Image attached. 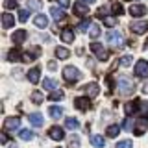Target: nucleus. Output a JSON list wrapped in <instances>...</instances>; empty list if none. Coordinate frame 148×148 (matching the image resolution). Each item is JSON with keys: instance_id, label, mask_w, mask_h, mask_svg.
I'll use <instances>...</instances> for the list:
<instances>
[{"instance_id": "c03bdc74", "label": "nucleus", "mask_w": 148, "mask_h": 148, "mask_svg": "<svg viewBox=\"0 0 148 148\" xmlns=\"http://www.w3.org/2000/svg\"><path fill=\"white\" fill-rule=\"evenodd\" d=\"M87 28H91V22H89V21H85V22H82V24H80V26H78V30H80V32H85V30H87Z\"/></svg>"}, {"instance_id": "f3484780", "label": "nucleus", "mask_w": 148, "mask_h": 148, "mask_svg": "<svg viewBox=\"0 0 148 148\" xmlns=\"http://www.w3.org/2000/svg\"><path fill=\"white\" fill-rule=\"evenodd\" d=\"M13 24H15V17L9 15V13H4V15H2V28L8 30V28H11Z\"/></svg>"}, {"instance_id": "a878e982", "label": "nucleus", "mask_w": 148, "mask_h": 148, "mask_svg": "<svg viewBox=\"0 0 148 148\" xmlns=\"http://www.w3.org/2000/svg\"><path fill=\"white\" fill-rule=\"evenodd\" d=\"M137 108H139V111H141L143 117H146V115H148V102L139 100V102H137Z\"/></svg>"}, {"instance_id": "72a5a7b5", "label": "nucleus", "mask_w": 148, "mask_h": 148, "mask_svg": "<svg viewBox=\"0 0 148 148\" xmlns=\"http://www.w3.org/2000/svg\"><path fill=\"white\" fill-rule=\"evenodd\" d=\"M132 63H133L132 56H122V58H120V65H122V67H130Z\"/></svg>"}, {"instance_id": "b1692460", "label": "nucleus", "mask_w": 148, "mask_h": 148, "mask_svg": "<svg viewBox=\"0 0 148 148\" xmlns=\"http://www.w3.org/2000/svg\"><path fill=\"white\" fill-rule=\"evenodd\" d=\"M119 132H120V126H119V124H111V126H108V130H106L108 137H117Z\"/></svg>"}, {"instance_id": "bb28decb", "label": "nucleus", "mask_w": 148, "mask_h": 148, "mask_svg": "<svg viewBox=\"0 0 148 148\" xmlns=\"http://www.w3.org/2000/svg\"><path fill=\"white\" fill-rule=\"evenodd\" d=\"M65 124H67L69 130H78V128H80V122H78L76 119H67V120H65Z\"/></svg>"}, {"instance_id": "6e6552de", "label": "nucleus", "mask_w": 148, "mask_h": 148, "mask_svg": "<svg viewBox=\"0 0 148 148\" xmlns=\"http://www.w3.org/2000/svg\"><path fill=\"white\" fill-rule=\"evenodd\" d=\"M48 135H50L52 141H63V139H65V132H63V128H59V126H52L50 132H48Z\"/></svg>"}, {"instance_id": "393cba45", "label": "nucleus", "mask_w": 148, "mask_h": 148, "mask_svg": "<svg viewBox=\"0 0 148 148\" xmlns=\"http://www.w3.org/2000/svg\"><path fill=\"white\" fill-rule=\"evenodd\" d=\"M56 56H58L59 59H67L69 56H71V52H69L67 48H61V46H58V48H56Z\"/></svg>"}, {"instance_id": "5701e85b", "label": "nucleus", "mask_w": 148, "mask_h": 148, "mask_svg": "<svg viewBox=\"0 0 148 148\" xmlns=\"http://www.w3.org/2000/svg\"><path fill=\"white\" fill-rule=\"evenodd\" d=\"M18 137L22 139V141H26V143H30V141H34V132H30V130H21L18 132Z\"/></svg>"}, {"instance_id": "a211bd4d", "label": "nucleus", "mask_w": 148, "mask_h": 148, "mask_svg": "<svg viewBox=\"0 0 148 148\" xmlns=\"http://www.w3.org/2000/svg\"><path fill=\"white\" fill-rule=\"evenodd\" d=\"M39 74H41V71H39V69H32V71H28V80H30V83H39V80H41V76H39Z\"/></svg>"}, {"instance_id": "e433bc0d", "label": "nucleus", "mask_w": 148, "mask_h": 148, "mask_svg": "<svg viewBox=\"0 0 148 148\" xmlns=\"http://www.w3.org/2000/svg\"><path fill=\"white\" fill-rule=\"evenodd\" d=\"M111 9H113V15H122V13H124V8L120 6V4H117V2L111 6Z\"/></svg>"}, {"instance_id": "39448f33", "label": "nucleus", "mask_w": 148, "mask_h": 148, "mask_svg": "<svg viewBox=\"0 0 148 148\" xmlns=\"http://www.w3.org/2000/svg\"><path fill=\"white\" fill-rule=\"evenodd\" d=\"M130 30L137 35L145 34V32H148V21H133L132 24H130Z\"/></svg>"}, {"instance_id": "4c0bfd02", "label": "nucleus", "mask_w": 148, "mask_h": 148, "mask_svg": "<svg viewBox=\"0 0 148 148\" xmlns=\"http://www.w3.org/2000/svg\"><path fill=\"white\" fill-rule=\"evenodd\" d=\"M8 58H9V61H18V59H21V56H18V52H17V50H11ZM21 61H22V59H21Z\"/></svg>"}, {"instance_id": "de8ad7c7", "label": "nucleus", "mask_w": 148, "mask_h": 148, "mask_svg": "<svg viewBox=\"0 0 148 148\" xmlns=\"http://www.w3.org/2000/svg\"><path fill=\"white\" fill-rule=\"evenodd\" d=\"M82 2H83V4H95L96 0H82Z\"/></svg>"}, {"instance_id": "1a4fd4ad", "label": "nucleus", "mask_w": 148, "mask_h": 148, "mask_svg": "<svg viewBox=\"0 0 148 148\" xmlns=\"http://www.w3.org/2000/svg\"><path fill=\"white\" fill-rule=\"evenodd\" d=\"M146 128H148V119H146V117H141V119L135 122V128H133V132H135V135H143Z\"/></svg>"}, {"instance_id": "20e7f679", "label": "nucleus", "mask_w": 148, "mask_h": 148, "mask_svg": "<svg viewBox=\"0 0 148 148\" xmlns=\"http://www.w3.org/2000/svg\"><path fill=\"white\" fill-rule=\"evenodd\" d=\"M133 72H135L137 78H146L148 76V61H145V59H139V61L135 63Z\"/></svg>"}, {"instance_id": "f03ea898", "label": "nucleus", "mask_w": 148, "mask_h": 148, "mask_svg": "<svg viewBox=\"0 0 148 148\" xmlns=\"http://www.w3.org/2000/svg\"><path fill=\"white\" fill-rule=\"evenodd\" d=\"M63 78L67 82H78L82 78V74H80V71H78L76 67H65L63 69Z\"/></svg>"}, {"instance_id": "a19ab883", "label": "nucleus", "mask_w": 148, "mask_h": 148, "mask_svg": "<svg viewBox=\"0 0 148 148\" xmlns=\"http://www.w3.org/2000/svg\"><path fill=\"white\" fill-rule=\"evenodd\" d=\"M124 128H126L128 132H132V130L135 128V122H133V119H126V122H124Z\"/></svg>"}, {"instance_id": "9d476101", "label": "nucleus", "mask_w": 148, "mask_h": 148, "mask_svg": "<svg viewBox=\"0 0 148 148\" xmlns=\"http://www.w3.org/2000/svg\"><path fill=\"white\" fill-rule=\"evenodd\" d=\"M28 120H30V124H32V126H35V128H41L45 124V119H43V115H41V113H32L30 117H28Z\"/></svg>"}, {"instance_id": "a18cd8bd", "label": "nucleus", "mask_w": 148, "mask_h": 148, "mask_svg": "<svg viewBox=\"0 0 148 148\" xmlns=\"http://www.w3.org/2000/svg\"><path fill=\"white\" fill-rule=\"evenodd\" d=\"M58 2H59V6H61L63 9H65V8H69V6H71V0H58Z\"/></svg>"}, {"instance_id": "9b49d317", "label": "nucleus", "mask_w": 148, "mask_h": 148, "mask_svg": "<svg viewBox=\"0 0 148 148\" xmlns=\"http://www.w3.org/2000/svg\"><path fill=\"white\" fill-rule=\"evenodd\" d=\"M130 13H132L133 17H141L146 13V6H143V4H132L130 6Z\"/></svg>"}, {"instance_id": "c85d7f7f", "label": "nucleus", "mask_w": 148, "mask_h": 148, "mask_svg": "<svg viewBox=\"0 0 148 148\" xmlns=\"http://www.w3.org/2000/svg\"><path fill=\"white\" fill-rule=\"evenodd\" d=\"M43 87H45L46 91H52V92H54V89H56L58 85H56V82H54V80H48V78H46V80L43 82Z\"/></svg>"}, {"instance_id": "09e8293b", "label": "nucleus", "mask_w": 148, "mask_h": 148, "mask_svg": "<svg viewBox=\"0 0 148 148\" xmlns=\"http://www.w3.org/2000/svg\"><path fill=\"white\" fill-rule=\"evenodd\" d=\"M143 91H145V92H148V83H145V87H143Z\"/></svg>"}, {"instance_id": "37998d69", "label": "nucleus", "mask_w": 148, "mask_h": 148, "mask_svg": "<svg viewBox=\"0 0 148 148\" xmlns=\"http://www.w3.org/2000/svg\"><path fill=\"white\" fill-rule=\"evenodd\" d=\"M4 6L8 9H13V8H17V0H4Z\"/></svg>"}, {"instance_id": "79ce46f5", "label": "nucleus", "mask_w": 148, "mask_h": 148, "mask_svg": "<svg viewBox=\"0 0 148 148\" xmlns=\"http://www.w3.org/2000/svg\"><path fill=\"white\" fill-rule=\"evenodd\" d=\"M69 143H71V148H78V146H80V139L74 137V135L69 139Z\"/></svg>"}, {"instance_id": "ddd939ff", "label": "nucleus", "mask_w": 148, "mask_h": 148, "mask_svg": "<svg viewBox=\"0 0 148 148\" xmlns=\"http://www.w3.org/2000/svg\"><path fill=\"white\" fill-rule=\"evenodd\" d=\"M74 106H76L80 111H87L89 109V98H85V96H80V98H74Z\"/></svg>"}, {"instance_id": "0eeeda50", "label": "nucleus", "mask_w": 148, "mask_h": 148, "mask_svg": "<svg viewBox=\"0 0 148 148\" xmlns=\"http://www.w3.org/2000/svg\"><path fill=\"white\" fill-rule=\"evenodd\" d=\"M18 126H21V119L18 117H8L6 122H4L6 132H15V130H18Z\"/></svg>"}, {"instance_id": "6ab92c4d", "label": "nucleus", "mask_w": 148, "mask_h": 148, "mask_svg": "<svg viewBox=\"0 0 148 148\" xmlns=\"http://www.w3.org/2000/svg\"><path fill=\"white\" fill-rule=\"evenodd\" d=\"M91 145L92 146H96V148H104L106 146V139L102 137V135H91Z\"/></svg>"}, {"instance_id": "c9c22d12", "label": "nucleus", "mask_w": 148, "mask_h": 148, "mask_svg": "<svg viewBox=\"0 0 148 148\" xmlns=\"http://www.w3.org/2000/svg\"><path fill=\"white\" fill-rule=\"evenodd\" d=\"M28 8L39 11V9H41V2H39V0H28Z\"/></svg>"}, {"instance_id": "2eb2a0df", "label": "nucleus", "mask_w": 148, "mask_h": 148, "mask_svg": "<svg viewBox=\"0 0 148 148\" xmlns=\"http://www.w3.org/2000/svg\"><path fill=\"white\" fill-rule=\"evenodd\" d=\"M74 13L80 15V17H85L87 13H89V8H87V4H83V2H76L74 4Z\"/></svg>"}, {"instance_id": "4468645a", "label": "nucleus", "mask_w": 148, "mask_h": 148, "mask_svg": "<svg viewBox=\"0 0 148 148\" xmlns=\"http://www.w3.org/2000/svg\"><path fill=\"white\" fill-rule=\"evenodd\" d=\"M50 15H52L54 21H63L65 18V11H63V8H58V6H52L50 8Z\"/></svg>"}, {"instance_id": "cd10ccee", "label": "nucleus", "mask_w": 148, "mask_h": 148, "mask_svg": "<svg viewBox=\"0 0 148 148\" xmlns=\"http://www.w3.org/2000/svg\"><path fill=\"white\" fill-rule=\"evenodd\" d=\"M98 35H100V26H98V24H91V30H89V37H92V39H96Z\"/></svg>"}, {"instance_id": "473e14b6", "label": "nucleus", "mask_w": 148, "mask_h": 148, "mask_svg": "<svg viewBox=\"0 0 148 148\" xmlns=\"http://www.w3.org/2000/svg\"><path fill=\"white\" fill-rule=\"evenodd\" d=\"M48 100H52V102H58V100H63V92H61V91H54V92H50V96H48Z\"/></svg>"}, {"instance_id": "7c9ffc66", "label": "nucleus", "mask_w": 148, "mask_h": 148, "mask_svg": "<svg viewBox=\"0 0 148 148\" xmlns=\"http://www.w3.org/2000/svg\"><path fill=\"white\" fill-rule=\"evenodd\" d=\"M104 24L106 26H115V24H117V17H115V15H106V18H104Z\"/></svg>"}, {"instance_id": "f704fd0d", "label": "nucleus", "mask_w": 148, "mask_h": 148, "mask_svg": "<svg viewBox=\"0 0 148 148\" xmlns=\"http://www.w3.org/2000/svg\"><path fill=\"white\" fill-rule=\"evenodd\" d=\"M32 100H34V102H35V104H41V102H43V100H45V96H43V95H41V92H39V91H34V92H32Z\"/></svg>"}, {"instance_id": "4be33fe9", "label": "nucleus", "mask_w": 148, "mask_h": 148, "mask_svg": "<svg viewBox=\"0 0 148 148\" xmlns=\"http://www.w3.org/2000/svg\"><path fill=\"white\" fill-rule=\"evenodd\" d=\"M48 115L52 119H61L63 117V109L58 108V106H52V108H48Z\"/></svg>"}, {"instance_id": "aec40b11", "label": "nucleus", "mask_w": 148, "mask_h": 148, "mask_svg": "<svg viewBox=\"0 0 148 148\" xmlns=\"http://www.w3.org/2000/svg\"><path fill=\"white\" fill-rule=\"evenodd\" d=\"M34 24L37 26V28H45L48 26V18H46V15H35V18H34Z\"/></svg>"}, {"instance_id": "58836bf2", "label": "nucleus", "mask_w": 148, "mask_h": 148, "mask_svg": "<svg viewBox=\"0 0 148 148\" xmlns=\"http://www.w3.org/2000/svg\"><path fill=\"white\" fill-rule=\"evenodd\" d=\"M18 21H21V22L28 21V11H26V9H18Z\"/></svg>"}, {"instance_id": "dca6fc26", "label": "nucleus", "mask_w": 148, "mask_h": 148, "mask_svg": "<svg viewBox=\"0 0 148 148\" xmlns=\"http://www.w3.org/2000/svg\"><path fill=\"white\" fill-rule=\"evenodd\" d=\"M26 37H28L26 30H17L15 34H13V43H15V45H22L26 41Z\"/></svg>"}, {"instance_id": "c756f323", "label": "nucleus", "mask_w": 148, "mask_h": 148, "mask_svg": "<svg viewBox=\"0 0 148 148\" xmlns=\"http://www.w3.org/2000/svg\"><path fill=\"white\" fill-rule=\"evenodd\" d=\"M135 109H137V106L133 104V102H128V104H124V111H126L128 117H130L132 113H135Z\"/></svg>"}, {"instance_id": "423d86ee", "label": "nucleus", "mask_w": 148, "mask_h": 148, "mask_svg": "<svg viewBox=\"0 0 148 148\" xmlns=\"http://www.w3.org/2000/svg\"><path fill=\"white\" fill-rule=\"evenodd\" d=\"M91 50H92V54L96 56V59H100V61H106V59H108V50H106L100 43H92Z\"/></svg>"}, {"instance_id": "49530a36", "label": "nucleus", "mask_w": 148, "mask_h": 148, "mask_svg": "<svg viewBox=\"0 0 148 148\" xmlns=\"http://www.w3.org/2000/svg\"><path fill=\"white\" fill-rule=\"evenodd\" d=\"M48 69H52V71H54V69H56V63H54V61H50V63H48Z\"/></svg>"}, {"instance_id": "f257e3e1", "label": "nucleus", "mask_w": 148, "mask_h": 148, "mask_svg": "<svg viewBox=\"0 0 148 148\" xmlns=\"http://www.w3.org/2000/svg\"><path fill=\"white\" fill-rule=\"evenodd\" d=\"M117 89L120 95H132L133 89H135V83H133L132 78H128V76H120L119 78V82H117Z\"/></svg>"}, {"instance_id": "8fccbe9b", "label": "nucleus", "mask_w": 148, "mask_h": 148, "mask_svg": "<svg viewBox=\"0 0 148 148\" xmlns=\"http://www.w3.org/2000/svg\"><path fill=\"white\" fill-rule=\"evenodd\" d=\"M9 148H18V146H17V145H11V146H9Z\"/></svg>"}, {"instance_id": "412c9836", "label": "nucleus", "mask_w": 148, "mask_h": 148, "mask_svg": "<svg viewBox=\"0 0 148 148\" xmlns=\"http://www.w3.org/2000/svg\"><path fill=\"white\" fill-rule=\"evenodd\" d=\"M61 39L65 41V43H72L74 41V32L71 30V28H65V30L61 32Z\"/></svg>"}, {"instance_id": "7ed1b4c3", "label": "nucleus", "mask_w": 148, "mask_h": 148, "mask_svg": "<svg viewBox=\"0 0 148 148\" xmlns=\"http://www.w3.org/2000/svg\"><path fill=\"white\" fill-rule=\"evenodd\" d=\"M106 39H108V43H109L111 46H120V45H122V34H120L119 30H111V32H108Z\"/></svg>"}, {"instance_id": "2f4dec72", "label": "nucleus", "mask_w": 148, "mask_h": 148, "mask_svg": "<svg viewBox=\"0 0 148 148\" xmlns=\"http://www.w3.org/2000/svg\"><path fill=\"white\" fill-rule=\"evenodd\" d=\"M115 148H133V143L130 139H124V141H119Z\"/></svg>"}, {"instance_id": "ea45409f", "label": "nucleus", "mask_w": 148, "mask_h": 148, "mask_svg": "<svg viewBox=\"0 0 148 148\" xmlns=\"http://www.w3.org/2000/svg\"><path fill=\"white\" fill-rule=\"evenodd\" d=\"M34 59H35V54H30V52H24V54H22V61L30 63V61H34Z\"/></svg>"}, {"instance_id": "f8f14e48", "label": "nucleus", "mask_w": 148, "mask_h": 148, "mask_svg": "<svg viewBox=\"0 0 148 148\" xmlns=\"http://www.w3.org/2000/svg\"><path fill=\"white\" fill-rule=\"evenodd\" d=\"M83 89H85V92H87V98H95V96L98 95V91H100L98 89V83H95V82H92V83H87Z\"/></svg>"}]
</instances>
